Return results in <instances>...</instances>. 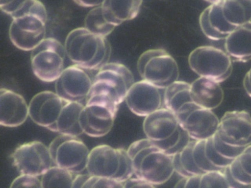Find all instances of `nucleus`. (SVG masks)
I'll return each instance as SVG.
<instances>
[{
	"label": "nucleus",
	"instance_id": "412c9836",
	"mask_svg": "<svg viewBox=\"0 0 251 188\" xmlns=\"http://www.w3.org/2000/svg\"><path fill=\"white\" fill-rule=\"evenodd\" d=\"M199 23L204 34L213 40L226 39L235 29L224 19L220 2L211 4L202 12Z\"/></svg>",
	"mask_w": 251,
	"mask_h": 188
},
{
	"label": "nucleus",
	"instance_id": "39448f33",
	"mask_svg": "<svg viewBox=\"0 0 251 188\" xmlns=\"http://www.w3.org/2000/svg\"><path fill=\"white\" fill-rule=\"evenodd\" d=\"M86 169L92 175L108 177L122 183L133 175L127 150L107 144L97 145L90 151Z\"/></svg>",
	"mask_w": 251,
	"mask_h": 188
},
{
	"label": "nucleus",
	"instance_id": "4be33fe9",
	"mask_svg": "<svg viewBox=\"0 0 251 188\" xmlns=\"http://www.w3.org/2000/svg\"><path fill=\"white\" fill-rule=\"evenodd\" d=\"M229 188L251 187V144L224 169Z\"/></svg>",
	"mask_w": 251,
	"mask_h": 188
},
{
	"label": "nucleus",
	"instance_id": "423d86ee",
	"mask_svg": "<svg viewBox=\"0 0 251 188\" xmlns=\"http://www.w3.org/2000/svg\"><path fill=\"white\" fill-rule=\"evenodd\" d=\"M137 70L142 78L159 89H166L177 81L179 69L175 59L162 48L144 52L137 61Z\"/></svg>",
	"mask_w": 251,
	"mask_h": 188
},
{
	"label": "nucleus",
	"instance_id": "aec40b11",
	"mask_svg": "<svg viewBox=\"0 0 251 188\" xmlns=\"http://www.w3.org/2000/svg\"><path fill=\"white\" fill-rule=\"evenodd\" d=\"M190 95L195 104L211 110L220 106L224 99V92L220 83L201 76L190 84Z\"/></svg>",
	"mask_w": 251,
	"mask_h": 188
},
{
	"label": "nucleus",
	"instance_id": "f3484780",
	"mask_svg": "<svg viewBox=\"0 0 251 188\" xmlns=\"http://www.w3.org/2000/svg\"><path fill=\"white\" fill-rule=\"evenodd\" d=\"M83 69L75 65L69 66L55 81L56 93L65 100L81 102L86 99L92 81Z\"/></svg>",
	"mask_w": 251,
	"mask_h": 188
},
{
	"label": "nucleus",
	"instance_id": "a211bd4d",
	"mask_svg": "<svg viewBox=\"0 0 251 188\" xmlns=\"http://www.w3.org/2000/svg\"><path fill=\"white\" fill-rule=\"evenodd\" d=\"M125 101L132 113L144 117L161 108L162 103L159 89L144 80L134 82Z\"/></svg>",
	"mask_w": 251,
	"mask_h": 188
},
{
	"label": "nucleus",
	"instance_id": "4c0bfd02",
	"mask_svg": "<svg viewBox=\"0 0 251 188\" xmlns=\"http://www.w3.org/2000/svg\"><path fill=\"white\" fill-rule=\"evenodd\" d=\"M243 86L246 93L251 97V69L246 73L244 77Z\"/></svg>",
	"mask_w": 251,
	"mask_h": 188
},
{
	"label": "nucleus",
	"instance_id": "20e7f679",
	"mask_svg": "<svg viewBox=\"0 0 251 188\" xmlns=\"http://www.w3.org/2000/svg\"><path fill=\"white\" fill-rule=\"evenodd\" d=\"M143 130L147 138L168 155L173 156L190 141L175 114L160 108L145 117Z\"/></svg>",
	"mask_w": 251,
	"mask_h": 188
},
{
	"label": "nucleus",
	"instance_id": "72a5a7b5",
	"mask_svg": "<svg viewBox=\"0 0 251 188\" xmlns=\"http://www.w3.org/2000/svg\"><path fill=\"white\" fill-rule=\"evenodd\" d=\"M27 0H0V9L11 16Z\"/></svg>",
	"mask_w": 251,
	"mask_h": 188
},
{
	"label": "nucleus",
	"instance_id": "9d476101",
	"mask_svg": "<svg viewBox=\"0 0 251 188\" xmlns=\"http://www.w3.org/2000/svg\"><path fill=\"white\" fill-rule=\"evenodd\" d=\"M52 163L73 173L86 169L90 151L78 137L60 134L49 146Z\"/></svg>",
	"mask_w": 251,
	"mask_h": 188
},
{
	"label": "nucleus",
	"instance_id": "a878e982",
	"mask_svg": "<svg viewBox=\"0 0 251 188\" xmlns=\"http://www.w3.org/2000/svg\"><path fill=\"white\" fill-rule=\"evenodd\" d=\"M226 21L236 28L251 20V0H222L220 2Z\"/></svg>",
	"mask_w": 251,
	"mask_h": 188
},
{
	"label": "nucleus",
	"instance_id": "393cba45",
	"mask_svg": "<svg viewBox=\"0 0 251 188\" xmlns=\"http://www.w3.org/2000/svg\"><path fill=\"white\" fill-rule=\"evenodd\" d=\"M84 107L79 102L67 101L57 118L55 132L76 137L83 133L79 117Z\"/></svg>",
	"mask_w": 251,
	"mask_h": 188
},
{
	"label": "nucleus",
	"instance_id": "6ab92c4d",
	"mask_svg": "<svg viewBox=\"0 0 251 188\" xmlns=\"http://www.w3.org/2000/svg\"><path fill=\"white\" fill-rule=\"evenodd\" d=\"M29 116L28 105L25 98L12 90H0V124L15 127L24 123Z\"/></svg>",
	"mask_w": 251,
	"mask_h": 188
},
{
	"label": "nucleus",
	"instance_id": "ddd939ff",
	"mask_svg": "<svg viewBox=\"0 0 251 188\" xmlns=\"http://www.w3.org/2000/svg\"><path fill=\"white\" fill-rule=\"evenodd\" d=\"M216 133L225 143L245 148L251 144V116L244 110L226 112L219 120Z\"/></svg>",
	"mask_w": 251,
	"mask_h": 188
},
{
	"label": "nucleus",
	"instance_id": "0eeeda50",
	"mask_svg": "<svg viewBox=\"0 0 251 188\" xmlns=\"http://www.w3.org/2000/svg\"><path fill=\"white\" fill-rule=\"evenodd\" d=\"M134 83L133 75L126 66L107 63L98 70L89 93L106 95L120 105Z\"/></svg>",
	"mask_w": 251,
	"mask_h": 188
},
{
	"label": "nucleus",
	"instance_id": "c85d7f7f",
	"mask_svg": "<svg viewBox=\"0 0 251 188\" xmlns=\"http://www.w3.org/2000/svg\"><path fill=\"white\" fill-rule=\"evenodd\" d=\"M84 26L92 33L105 37L116 27L106 21L101 5L95 7L89 11L85 18Z\"/></svg>",
	"mask_w": 251,
	"mask_h": 188
},
{
	"label": "nucleus",
	"instance_id": "2eb2a0df",
	"mask_svg": "<svg viewBox=\"0 0 251 188\" xmlns=\"http://www.w3.org/2000/svg\"><path fill=\"white\" fill-rule=\"evenodd\" d=\"M118 108L103 103L86 104L79 117L83 133L94 138L107 134L113 126Z\"/></svg>",
	"mask_w": 251,
	"mask_h": 188
},
{
	"label": "nucleus",
	"instance_id": "7c9ffc66",
	"mask_svg": "<svg viewBox=\"0 0 251 188\" xmlns=\"http://www.w3.org/2000/svg\"><path fill=\"white\" fill-rule=\"evenodd\" d=\"M213 147L216 152L224 159L232 162L245 148H236L223 142L215 133L212 137Z\"/></svg>",
	"mask_w": 251,
	"mask_h": 188
},
{
	"label": "nucleus",
	"instance_id": "9b49d317",
	"mask_svg": "<svg viewBox=\"0 0 251 188\" xmlns=\"http://www.w3.org/2000/svg\"><path fill=\"white\" fill-rule=\"evenodd\" d=\"M175 115L181 126L194 140L212 137L217 130L220 120L212 110L202 108L193 101L184 103Z\"/></svg>",
	"mask_w": 251,
	"mask_h": 188
},
{
	"label": "nucleus",
	"instance_id": "7ed1b4c3",
	"mask_svg": "<svg viewBox=\"0 0 251 188\" xmlns=\"http://www.w3.org/2000/svg\"><path fill=\"white\" fill-rule=\"evenodd\" d=\"M65 49L75 65L86 70H99L108 63L110 45L105 37L92 33L85 27L70 31L65 40Z\"/></svg>",
	"mask_w": 251,
	"mask_h": 188
},
{
	"label": "nucleus",
	"instance_id": "473e14b6",
	"mask_svg": "<svg viewBox=\"0 0 251 188\" xmlns=\"http://www.w3.org/2000/svg\"><path fill=\"white\" fill-rule=\"evenodd\" d=\"M10 188H41V180L38 176L26 174H20L11 183Z\"/></svg>",
	"mask_w": 251,
	"mask_h": 188
},
{
	"label": "nucleus",
	"instance_id": "4468645a",
	"mask_svg": "<svg viewBox=\"0 0 251 188\" xmlns=\"http://www.w3.org/2000/svg\"><path fill=\"white\" fill-rule=\"evenodd\" d=\"M204 140L190 141L181 151L173 156L175 172L182 177H188L217 170L206 159Z\"/></svg>",
	"mask_w": 251,
	"mask_h": 188
},
{
	"label": "nucleus",
	"instance_id": "f8f14e48",
	"mask_svg": "<svg viewBox=\"0 0 251 188\" xmlns=\"http://www.w3.org/2000/svg\"><path fill=\"white\" fill-rule=\"evenodd\" d=\"M11 158L20 174L36 176H42L52 163L49 147L37 141L21 144L14 150Z\"/></svg>",
	"mask_w": 251,
	"mask_h": 188
},
{
	"label": "nucleus",
	"instance_id": "bb28decb",
	"mask_svg": "<svg viewBox=\"0 0 251 188\" xmlns=\"http://www.w3.org/2000/svg\"><path fill=\"white\" fill-rule=\"evenodd\" d=\"M190 101H192L190 84L177 80L165 89L163 98L164 105L174 114L181 105Z\"/></svg>",
	"mask_w": 251,
	"mask_h": 188
},
{
	"label": "nucleus",
	"instance_id": "6e6552de",
	"mask_svg": "<svg viewBox=\"0 0 251 188\" xmlns=\"http://www.w3.org/2000/svg\"><path fill=\"white\" fill-rule=\"evenodd\" d=\"M66 51L57 39L45 38L32 50L31 66L34 75L45 82L56 81L64 70Z\"/></svg>",
	"mask_w": 251,
	"mask_h": 188
},
{
	"label": "nucleus",
	"instance_id": "f704fd0d",
	"mask_svg": "<svg viewBox=\"0 0 251 188\" xmlns=\"http://www.w3.org/2000/svg\"><path fill=\"white\" fill-rule=\"evenodd\" d=\"M123 188H154L155 186L149 182L138 178H130L123 183Z\"/></svg>",
	"mask_w": 251,
	"mask_h": 188
},
{
	"label": "nucleus",
	"instance_id": "b1692460",
	"mask_svg": "<svg viewBox=\"0 0 251 188\" xmlns=\"http://www.w3.org/2000/svg\"><path fill=\"white\" fill-rule=\"evenodd\" d=\"M142 3V0H104L101 6L106 21L117 26L135 18Z\"/></svg>",
	"mask_w": 251,
	"mask_h": 188
},
{
	"label": "nucleus",
	"instance_id": "c756f323",
	"mask_svg": "<svg viewBox=\"0 0 251 188\" xmlns=\"http://www.w3.org/2000/svg\"><path fill=\"white\" fill-rule=\"evenodd\" d=\"M198 179L199 188H229L224 169L210 171L199 175Z\"/></svg>",
	"mask_w": 251,
	"mask_h": 188
},
{
	"label": "nucleus",
	"instance_id": "c9c22d12",
	"mask_svg": "<svg viewBox=\"0 0 251 188\" xmlns=\"http://www.w3.org/2000/svg\"><path fill=\"white\" fill-rule=\"evenodd\" d=\"M90 174L78 173L74 178L72 188H82L83 185L90 177Z\"/></svg>",
	"mask_w": 251,
	"mask_h": 188
},
{
	"label": "nucleus",
	"instance_id": "5701e85b",
	"mask_svg": "<svg viewBox=\"0 0 251 188\" xmlns=\"http://www.w3.org/2000/svg\"><path fill=\"white\" fill-rule=\"evenodd\" d=\"M225 48L235 61L251 59V21L237 27L226 37Z\"/></svg>",
	"mask_w": 251,
	"mask_h": 188
},
{
	"label": "nucleus",
	"instance_id": "2f4dec72",
	"mask_svg": "<svg viewBox=\"0 0 251 188\" xmlns=\"http://www.w3.org/2000/svg\"><path fill=\"white\" fill-rule=\"evenodd\" d=\"M123 183L112 178L90 174L82 188H123Z\"/></svg>",
	"mask_w": 251,
	"mask_h": 188
},
{
	"label": "nucleus",
	"instance_id": "cd10ccee",
	"mask_svg": "<svg viewBox=\"0 0 251 188\" xmlns=\"http://www.w3.org/2000/svg\"><path fill=\"white\" fill-rule=\"evenodd\" d=\"M73 173L62 167L51 166L42 175V188H72Z\"/></svg>",
	"mask_w": 251,
	"mask_h": 188
},
{
	"label": "nucleus",
	"instance_id": "1a4fd4ad",
	"mask_svg": "<svg viewBox=\"0 0 251 188\" xmlns=\"http://www.w3.org/2000/svg\"><path fill=\"white\" fill-rule=\"evenodd\" d=\"M191 69L200 76L221 83L232 71L230 57L220 49L212 46H201L192 50L188 57Z\"/></svg>",
	"mask_w": 251,
	"mask_h": 188
},
{
	"label": "nucleus",
	"instance_id": "f03ea898",
	"mask_svg": "<svg viewBox=\"0 0 251 188\" xmlns=\"http://www.w3.org/2000/svg\"><path fill=\"white\" fill-rule=\"evenodd\" d=\"M133 174L154 186L164 184L175 172L173 158L147 138L132 142L127 149Z\"/></svg>",
	"mask_w": 251,
	"mask_h": 188
},
{
	"label": "nucleus",
	"instance_id": "f257e3e1",
	"mask_svg": "<svg viewBox=\"0 0 251 188\" xmlns=\"http://www.w3.org/2000/svg\"><path fill=\"white\" fill-rule=\"evenodd\" d=\"M11 17L9 36L17 48L32 50L45 39L47 13L39 0H27Z\"/></svg>",
	"mask_w": 251,
	"mask_h": 188
},
{
	"label": "nucleus",
	"instance_id": "dca6fc26",
	"mask_svg": "<svg viewBox=\"0 0 251 188\" xmlns=\"http://www.w3.org/2000/svg\"><path fill=\"white\" fill-rule=\"evenodd\" d=\"M67 101L56 93L41 92L35 94L29 103V116L36 124L55 132L57 118Z\"/></svg>",
	"mask_w": 251,
	"mask_h": 188
},
{
	"label": "nucleus",
	"instance_id": "58836bf2",
	"mask_svg": "<svg viewBox=\"0 0 251 188\" xmlns=\"http://www.w3.org/2000/svg\"><path fill=\"white\" fill-rule=\"evenodd\" d=\"M205 0L211 3L212 4H213V3H216L219 2L221 1H222V0Z\"/></svg>",
	"mask_w": 251,
	"mask_h": 188
},
{
	"label": "nucleus",
	"instance_id": "e433bc0d",
	"mask_svg": "<svg viewBox=\"0 0 251 188\" xmlns=\"http://www.w3.org/2000/svg\"><path fill=\"white\" fill-rule=\"evenodd\" d=\"M77 5L85 7H95L101 5L104 0H73Z\"/></svg>",
	"mask_w": 251,
	"mask_h": 188
}]
</instances>
